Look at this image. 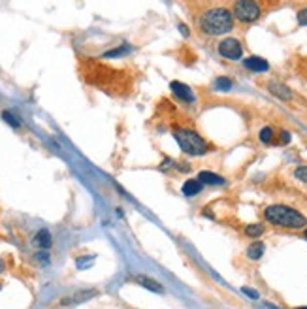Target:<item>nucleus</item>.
Masks as SVG:
<instances>
[{
  "label": "nucleus",
  "instance_id": "nucleus-1",
  "mask_svg": "<svg viewBox=\"0 0 307 309\" xmlns=\"http://www.w3.org/2000/svg\"><path fill=\"white\" fill-rule=\"evenodd\" d=\"M81 74L89 85L112 95V97H128L134 91V76L130 70H115L98 60H81Z\"/></svg>",
  "mask_w": 307,
  "mask_h": 309
},
{
  "label": "nucleus",
  "instance_id": "nucleus-2",
  "mask_svg": "<svg viewBox=\"0 0 307 309\" xmlns=\"http://www.w3.org/2000/svg\"><path fill=\"white\" fill-rule=\"evenodd\" d=\"M185 6H191L192 14V25H194L196 32L202 34V36H221L226 34L234 28V15L232 12L219 2H191V4H185Z\"/></svg>",
  "mask_w": 307,
  "mask_h": 309
},
{
  "label": "nucleus",
  "instance_id": "nucleus-3",
  "mask_svg": "<svg viewBox=\"0 0 307 309\" xmlns=\"http://www.w3.org/2000/svg\"><path fill=\"white\" fill-rule=\"evenodd\" d=\"M168 127L172 130V136L179 143L183 151L192 156H200L211 151V145L200 136V132L192 127L191 119L187 115H181L177 110L170 108V123Z\"/></svg>",
  "mask_w": 307,
  "mask_h": 309
},
{
  "label": "nucleus",
  "instance_id": "nucleus-4",
  "mask_svg": "<svg viewBox=\"0 0 307 309\" xmlns=\"http://www.w3.org/2000/svg\"><path fill=\"white\" fill-rule=\"evenodd\" d=\"M264 219L269 225L288 228V230H302L307 225V219L300 211L287 208V206H269V208H266Z\"/></svg>",
  "mask_w": 307,
  "mask_h": 309
},
{
  "label": "nucleus",
  "instance_id": "nucleus-5",
  "mask_svg": "<svg viewBox=\"0 0 307 309\" xmlns=\"http://www.w3.org/2000/svg\"><path fill=\"white\" fill-rule=\"evenodd\" d=\"M275 8V2H256V0H237L232 4V15L239 23H254L264 14V8Z\"/></svg>",
  "mask_w": 307,
  "mask_h": 309
},
{
  "label": "nucleus",
  "instance_id": "nucleus-6",
  "mask_svg": "<svg viewBox=\"0 0 307 309\" xmlns=\"http://www.w3.org/2000/svg\"><path fill=\"white\" fill-rule=\"evenodd\" d=\"M219 53L224 58L237 60V58H241V55H243V47H241V43L237 42L236 38H226V40H223V42L219 43Z\"/></svg>",
  "mask_w": 307,
  "mask_h": 309
},
{
  "label": "nucleus",
  "instance_id": "nucleus-7",
  "mask_svg": "<svg viewBox=\"0 0 307 309\" xmlns=\"http://www.w3.org/2000/svg\"><path fill=\"white\" fill-rule=\"evenodd\" d=\"M172 93L175 95V98H179L181 102H187V104H192L194 102V95L191 91L189 85L181 83V81H172Z\"/></svg>",
  "mask_w": 307,
  "mask_h": 309
},
{
  "label": "nucleus",
  "instance_id": "nucleus-8",
  "mask_svg": "<svg viewBox=\"0 0 307 309\" xmlns=\"http://www.w3.org/2000/svg\"><path fill=\"white\" fill-rule=\"evenodd\" d=\"M134 281L138 283V285H141V287H145L147 290H153V292H162V290H164L160 283L151 279V277H147V275H136Z\"/></svg>",
  "mask_w": 307,
  "mask_h": 309
},
{
  "label": "nucleus",
  "instance_id": "nucleus-9",
  "mask_svg": "<svg viewBox=\"0 0 307 309\" xmlns=\"http://www.w3.org/2000/svg\"><path fill=\"white\" fill-rule=\"evenodd\" d=\"M245 66L252 72H266L269 68L268 60L260 58V57H249V58H245Z\"/></svg>",
  "mask_w": 307,
  "mask_h": 309
},
{
  "label": "nucleus",
  "instance_id": "nucleus-10",
  "mask_svg": "<svg viewBox=\"0 0 307 309\" xmlns=\"http://www.w3.org/2000/svg\"><path fill=\"white\" fill-rule=\"evenodd\" d=\"M269 93H273L277 98L281 100H290V97H292V93L288 91V87H285V85L281 83H269Z\"/></svg>",
  "mask_w": 307,
  "mask_h": 309
},
{
  "label": "nucleus",
  "instance_id": "nucleus-11",
  "mask_svg": "<svg viewBox=\"0 0 307 309\" xmlns=\"http://www.w3.org/2000/svg\"><path fill=\"white\" fill-rule=\"evenodd\" d=\"M198 181L206 183V185H223L224 179L221 175H217V174H211V172H200V175H198Z\"/></svg>",
  "mask_w": 307,
  "mask_h": 309
},
{
  "label": "nucleus",
  "instance_id": "nucleus-12",
  "mask_svg": "<svg viewBox=\"0 0 307 309\" xmlns=\"http://www.w3.org/2000/svg\"><path fill=\"white\" fill-rule=\"evenodd\" d=\"M200 191H202V183L198 179H189L183 185V194H187V196H196Z\"/></svg>",
  "mask_w": 307,
  "mask_h": 309
},
{
  "label": "nucleus",
  "instance_id": "nucleus-13",
  "mask_svg": "<svg viewBox=\"0 0 307 309\" xmlns=\"http://www.w3.org/2000/svg\"><path fill=\"white\" fill-rule=\"evenodd\" d=\"M264 243L262 241H254L249 245V249H247V256L251 258V260H258L262 254H264Z\"/></svg>",
  "mask_w": 307,
  "mask_h": 309
},
{
  "label": "nucleus",
  "instance_id": "nucleus-14",
  "mask_svg": "<svg viewBox=\"0 0 307 309\" xmlns=\"http://www.w3.org/2000/svg\"><path fill=\"white\" fill-rule=\"evenodd\" d=\"M36 243L42 247V249H49L51 247V234L47 230H40L36 234Z\"/></svg>",
  "mask_w": 307,
  "mask_h": 309
},
{
  "label": "nucleus",
  "instance_id": "nucleus-15",
  "mask_svg": "<svg viewBox=\"0 0 307 309\" xmlns=\"http://www.w3.org/2000/svg\"><path fill=\"white\" fill-rule=\"evenodd\" d=\"M266 232V228H264V225H247L245 226V234L249 236V238H260L262 234Z\"/></svg>",
  "mask_w": 307,
  "mask_h": 309
},
{
  "label": "nucleus",
  "instance_id": "nucleus-16",
  "mask_svg": "<svg viewBox=\"0 0 307 309\" xmlns=\"http://www.w3.org/2000/svg\"><path fill=\"white\" fill-rule=\"evenodd\" d=\"M273 138H275L273 128L266 127L260 130V141H264V143H273Z\"/></svg>",
  "mask_w": 307,
  "mask_h": 309
},
{
  "label": "nucleus",
  "instance_id": "nucleus-17",
  "mask_svg": "<svg viewBox=\"0 0 307 309\" xmlns=\"http://www.w3.org/2000/svg\"><path fill=\"white\" fill-rule=\"evenodd\" d=\"M215 89L217 91H230L232 89V81L226 79V77H219V79H215Z\"/></svg>",
  "mask_w": 307,
  "mask_h": 309
},
{
  "label": "nucleus",
  "instance_id": "nucleus-18",
  "mask_svg": "<svg viewBox=\"0 0 307 309\" xmlns=\"http://www.w3.org/2000/svg\"><path fill=\"white\" fill-rule=\"evenodd\" d=\"M2 117H4V121H6V123H10V125H12L14 128L21 127V123H19V121H17V119H15V117L10 112H4V113H2Z\"/></svg>",
  "mask_w": 307,
  "mask_h": 309
},
{
  "label": "nucleus",
  "instance_id": "nucleus-19",
  "mask_svg": "<svg viewBox=\"0 0 307 309\" xmlns=\"http://www.w3.org/2000/svg\"><path fill=\"white\" fill-rule=\"evenodd\" d=\"M294 175H296V179L307 183V166H300V168L294 172Z\"/></svg>",
  "mask_w": 307,
  "mask_h": 309
},
{
  "label": "nucleus",
  "instance_id": "nucleus-20",
  "mask_svg": "<svg viewBox=\"0 0 307 309\" xmlns=\"http://www.w3.org/2000/svg\"><path fill=\"white\" fill-rule=\"evenodd\" d=\"M298 23H300V25H307V8L298 12Z\"/></svg>",
  "mask_w": 307,
  "mask_h": 309
},
{
  "label": "nucleus",
  "instance_id": "nucleus-21",
  "mask_svg": "<svg viewBox=\"0 0 307 309\" xmlns=\"http://www.w3.org/2000/svg\"><path fill=\"white\" fill-rule=\"evenodd\" d=\"M279 143H288L290 141V134L287 132V130H283V132H279Z\"/></svg>",
  "mask_w": 307,
  "mask_h": 309
},
{
  "label": "nucleus",
  "instance_id": "nucleus-22",
  "mask_svg": "<svg viewBox=\"0 0 307 309\" xmlns=\"http://www.w3.org/2000/svg\"><path fill=\"white\" fill-rule=\"evenodd\" d=\"M243 292L247 296H251V298H258V292H254V290H251V289H243Z\"/></svg>",
  "mask_w": 307,
  "mask_h": 309
},
{
  "label": "nucleus",
  "instance_id": "nucleus-23",
  "mask_svg": "<svg viewBox=\"0 0 307 309\" xmlns=\"http://www.w3.org/2000/svg\"><path fill=\"white\" fill-rule=\"evenodd\" d=\"M2 270H4V262H2V260H0V271H2Z\"/></svg>",
  "mask_w": 307,
  "mask_h": 309
},
{
  "label": "nucleus",
  "instance_id": "nucleus-24",
  "mask_svg": "<svg viewBox=\"0 0 307 309\" xmlns=\"http://www.w3.org/2000/svg\"><path fill=\"white\" fill-rule=\"evenodd\" d=\"M296 309H307V308H296Z\"/></svg>",
  "mask_w": 307,
  "mask_h": 309
},
{
  "label": "nucleus",
  "instance_id": "nucleus-25",
  "mask_svg": "<svg viewBox=\"0 0 307 309\" xmlns=\"http://www.w3.org/2000/svg\"><path fill=\"white\" fill-rule=\"evenodd\" d=\"M306 239H307V230H306Z\"/></svg>",
  "mask_w": 307,
  "mask_h": 309
}]
</instances>
